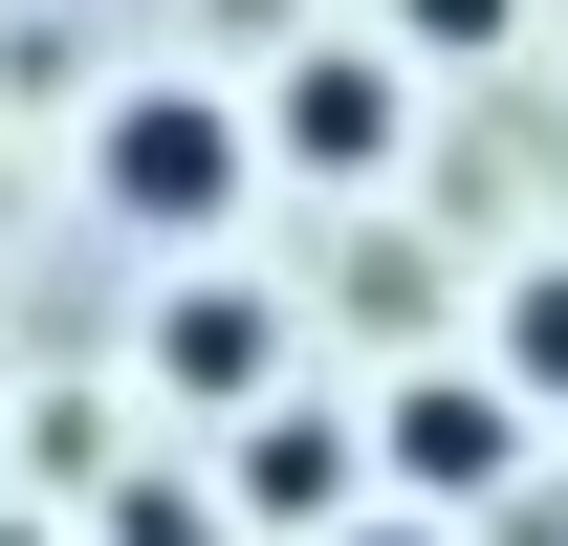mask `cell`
Instances as JSON below:
<instances>
[{
  "instance_id": "cell-1",
  "label": "cell",
  "mask_w": 568,
  "mask_h": 546,
  "mask_svg": "<svg viewBox=\"0 0 568 546\" xmlns=\"http://www.w3.org/2000/svg\"><path fill=\"white\" fill-rule=\"evenodd\" d=\"M241 175H263V132H241L197 67H132V88H110V132H88V198L132 219V241H219Z\"/></svg>"
},
{
  "instance_id": "cell-2",
  "label": "cell",
  "mask_w": 568,
  "mask_h": 546,
  "mask_svg": "<svg viewBox=\"0 0 568 546\" xmlns=\"http://www.w3.org/2000/svg\"><path fill=\"white\" fill-rule=\"evenodd\" d=\"M372 459H394V503H416V525L525 503V394H503V372H416V394L372 415Z\"/></svg>"
},
{
  "instance_id": "cell-7",
  "label": "cell",
  "mask_w": 568,
  "mask_h": 546,
  "mask_svg": "<svg viewBox=\"0 0 568 546\" xmlns=\"http://www.w3.org/2000/svg\"><path fill=\"white\" fill-rule=\"evenodd\" d=\"M110 546H219V481H132V503H110Z\"/></svg>"
},
{
  "instance_id": "cell-5",
  "label": "cell",
  "mask_w": 568,
  "mask_h": 546,
  "mask_svg": "<svg viewBox=\"0 0 568 546\" xmlns=\"http://www.w3.org/2000/svg\"><path fill=\"white\" fill-rule=\"evenodd\" d=\"M351 481H372V459H351V415H284V394L241 415V503H263V525L328 546V525H351Z\"/></svg>"
},
{
  "instance_id": "cell-10",
  "label": "cell",
  "mask_w": 568,
  "mask_h": 546,
  "mask_svg": "<svg viewBox=\"0 0 568 546\" xmlns=\"http://www.w3.org/2000/svg\"><path fill=\"white\" fill-rule=\"evenodd\" d=\"M0 546H44V525H0Z\"/></svg>"
},
{
  "instance_id": "cell-3",
  "label": "cell",
  "mask_w": 568,
  "mask_h": 546,
  "mask_svg": "<svg viewBox=\"0 0 568 546\" xmlns=\"http://www.w3.org/2000/svg\"><path fill=\"white\" fill-rule=\"evenodd\" d=\"M394 132H416L394 44H306V67H284V110H263V153H284V175H394Z\"/></svg>"
},
{
  "instance_id": "cell-9",
  "label": "cell",
  "mask_w": 568,
  "mask_h": 546,
  "mask_svg": "<svg viewBox=\"0 0 568 546\" xmlns=\"http://www.w3.org/2000/svg\"><path fill=\"white\" fill-rule=\"evenodd\" d=\"M328 546H437V525H416V503H394V525H372V503H351V525H328Z\"/></svg>"
},
{
  "instance_id": "cell-4",
  "label": "cell",
  "mask_w": 568,
  "mask_h": 546,
  "mask_svg": "<svg viewBox=\"0 0 568 546\" xmlns=\"http://www.w3.org/2000/svg\"><path fill=\"white\" fill-rule=\"evenodd\" d=\"M263 372H284V328H263V284H175L153 306V394H197V415H263Z\"/></svg>"
},
{
  "instance_id": "cell-6",
  "label": "cell",
  "mask_w": 568,
  "mask_h": 546,
  "mask_svg": "<svg viewBox=\"0 0 568 546\" xmlns=\"http://www.w3.org/2000/svg\"><path fill=\"white\" fill-rule=\"evenodd\" d=\"M503 394H525V415H568V241L503 284Z\"/></svg>"
},
{
  "instance_id": "cell-8",
  "label": "cell",
  "mask_w": 568,
  "mask_h": 546,
  "mask_svg": "<svg viewBox=\"0 0 568 546\" xmlns=\"http://www.w3.org/2000/svg\"><path fill=\"white\" fill-rule=\"evenodd\" d=\"M525 0H394V44H503Z\"/></svg>"
}]
</instances>
